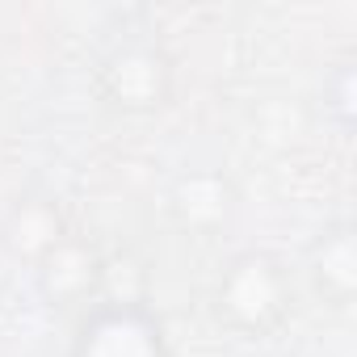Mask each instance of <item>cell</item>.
<instances>
[{"label": "cell", "instance_id": "6", "mask_svg": "<svg viewBox=\"0 0 357 357\" xmlns=\"http://www.w3.org/2000/svg\"><path fill=\"white\" fill-rule=\"evenodd\" d=\"M307 286L311 294L332 307V311H349L357 298V227L349 219H332L315 231V240L307 244V261H303Z\"/></svg>", "mask_w": 357, "mask_h": 357}, {"label": "cell", "instance_id": "1", "mask_svg": "<svg viewBox=\"0 0 357 357\" xmlns=\"http://www.w3.org/2000/svg\"><path fill=\"white\" fill-rule=\"evenodd\" d=\"M211 319L240 336V340H265L273 336L290 311H294V273L278 252L244 248L211 282Z\"/></svg>", "mask_w": 357, "mask_h": 357}, {"label": "cell", "instance_id": "4", "mask_svg": "<svg viewBox=\"0 0 357 357\" xmlns=\"http://www.w3.org/2000/svg\"><path fill=\"white\" fill-rule=\"evenodd\" d=\"M240 215V185L219 164H185L168 185V219L194 240H215L231 231Z\"/></svg>", "mask_w": 357, "mask_h": 357}, {"label": "cell", "instance_id": "2", "mask_svg": "<svg viewBox=\"0 0 357 357\" xmlns=\"http://www.w3.org/2000/svg\"><path fill=\"white\" fill-rule=\"evenodd\" d=\"M176 63L155 38H122L93 68V93L109 114L151 118L172 101Z\"/></svg>", "mask_w": 357, "mask_h": 357}, {"label": "cell", "instance_id": "3", "mask_svg": "<svg viewBox=\"0 0 357 357\" xmlns=\"http://www.w3.org/2000/svg\"><path fill=\"white\" fill-rule=\"evenodd\" d=\"M68 357H172V340L147 298L105 294L76 315Z\"/></svg>", "mask_w": 357, "mask_h": 357}, {"label": "cell", "instance_id": "7", "mask_svg": "<svg viewBox=\"0 0 357 357\" xmlns=\"http://www.w3.org/2000/svg\"><path fill=\"white\" fill-rule=\"evenodd\" d=\"M63 231H68V223L59 219V211H55L51 202H22V206L13 211V219H9V244H13V252L26 257V261L43 257Z\"/></svg>", "mask_w": 357, "mask_h": 357}, {"label": "cell", "instance_id": "5", "mask_svg": "<svg viewBox=\"0 0 357 357\" xmlns=\"http://www.w3.org/2000/svg\"><path fill=\"white\" fill-rule=\"evenodd\" d=\"M34 265V286L38 294L59 307V311H84L93 307L97 298H105V257L101 248L80 236V231H63L43 257L30 261Z\"/></svg>", "mask_w": 357, "mask_h": 357}, {"label": "cell", "instance_id": "8", "mask_svg": "<svg viewBox=\"0 0 357 357\" xmlns=\"http://www.w3.org/2000/svg\"><path fill=\"white\" fill-rule=\"evenodd\" d=\"M353 118H357V68H353V59H340L324 76V122H332L340 135H349Z\"/></svg>", "mask_w": 357, "mask_h": 357}]
</instances>
